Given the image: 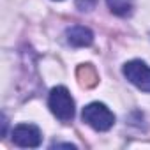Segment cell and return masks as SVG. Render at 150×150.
I'll list each match as a JSON object with an SVG mask.
<instances>
[{
  "label": "cell",
  "mask_w": 150,
  "mask_h": 150,
  "mask_svg": "<svg viewBox=\"0 0 150 150\" xmlns=\"http://www.w3.org/2000/svg\"><path fill=\"white\" fill-rule=\"evenodd\" d=\"M81 118L87 125H90L92 129L101 131V132L110 131L115 124L113 111L103 103H90L88 106H85L83 113H81Z\"/></svg>",
  "instance_id": "cell-1"
},
{
  "label": "cell",
  "mask_w": 150,
  "mask_h": 150,
  "mask_svg": "<svg viewBox=\"0 0 150 150\" xmlns=\"http://www.w3.org/2000/svg\"><path fill=\"white\" fill-rule=\"evenodd\" d=\"M48 104L51 113L62 120V122H69L74 118V99L71 97L69 90L65 87H55L50 92L48 97Z\"/></svg>",
  "instance_id": "cell-2"
},
{
  "label": "cell",
  "mask_w": 150,
  "mask_h": 150,
  "mask_svg": "<svg viewBox=\"0 0 150 150\" xmlns=\"http://www.w3.org/2000/svg\"><path fill=\"white\" fill-rule=\"evenodd\" d=\"M122 71L129 83L150 94V65H146L141 60H131L124 65Z\"/></svg>",
  "instance_id": "cell-3"
},
{
  "label": "cell",
  "mask_w": 150,
  "mask_h": 150,
  "mask_svg": "<svg viewBox=\"0 0 150 150\" xmlns=\"http://www.w3.org/2000/svg\"><path fill=\"white\" fill-rule=\"evenodd\" d=\"M42 134L37 125L34 124H20L13 129V141L23 148H35L41 145Z\"/></svg>",
  "instance_id": "cell-4"
},
{
  "label": "cell",
  "mask_w": 150,
  "mask_h": 150,
  "mask_svg": "<svg viewBox=\"0 0 150 150\" xmlns=\"http://www.w3.org/2000/svg\"><path fill=\"white\" fill-rule=\"evenodd\" d=\"M65 37L67 42L74 48H83V46H90L94 42V34L90 28L83 27V25H74L71 28L65 30Z\"/></svg>",
  "instance_id": "cell-5"
},
{
  "label": "cell",
  "mask_w": 150,
  "mask_h": 150,
  "mask_svg": "<svg viewBox=\"0 0 150 150\" xmlns=\"http://www.w3.org/2000/svg\"><path fill=\"white\" fill-rule=\"evenodd\" d=\"M78 78H80L83 87H96L97 81H99L97 72L90 64H83V65L78 67Z\"/></svg>",
  "instance_id": "cell-6"
},
{
  "label": "cell",
  "mask_w": 150,
  "mask_h": 150,
  "mask_svg": "<svg viewBox=\"0 0 150 150\" xmlns=\"http://www.w3.org/2000/svg\"><path fill=\"white\" fill-rule=\"evenodd\" d=\"M106 4L117 16H129L132 13V0H106Z\"/></svg>",
  "instance_id": "cell-7"
},
{
  "label": "cell",
  "mask_w": 150,
  "mask_h": 150,
  "mask_svg": "<svg viewBox=\"0 0 150 150\" xmlns=\"http://www.w3.org/2000/svg\"><path fill=\"white\" fill-rule=\"evenodd\" d=\"M97 4V0H76V7L80 11H92Z\"/></svg>",
  "instance_id": "cell-8"
}]
</instances>
